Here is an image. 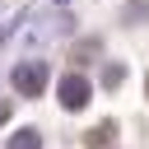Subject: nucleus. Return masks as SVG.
Returning <instances> with one entry per match:
<instances>
[{
  "instance_id": "obj_1",
  "label": "nucleus",
  "mask_w": 149,
  "mask_h": 149,
  "mask_svg": "<svg viewBox=\"0 0 149 149\" xmlns=\"http://www.w3.org/2000/svg\"><path fill=\"white\" fill-rule=\"evenodd\" d=\"M14 88H19L23 98H37V93L47 88V65H42V61H19V65H14Z\"/></svg>"
},
{
  "instance_id": "obj_2",
  "label": "nucleus",
  "mask_w": 149,
  "mask_h": 149,
  "mask_svg": "<svg viewBox=\"0 0 149 149\" xmlns=\"http://www.w3.org/2000/svg\"><path fill=\"white\" fill-rule=\"evenodd\" d=\"M84 102H88V79L84 74H65L61 79V107L65 112H79Z\"/></svg>"
},
{
  "instance_id": "obj_3",
  "label": "nucleus",
  "mask_w": 149,
  "mask_h": 149,
  "mask_svg": "<svg viewBox=\"0 0 149 149\" xmlns=\"http://www.w3.org/2000/svg\"><path fill=\"white\" fill-rule=\"evenodd\" d=\"M9 149H42V135H37V130H19V135L9 140Z\"/></svg>"
},
{
  "instance_id": "obj_4",
  "label": "nucleus",
  "mask_w": 149,
  "mask_h": 149,
  "mask_svg": "<svg viewBox=\"0 0 149 149\" xmlns=\"http://www.w3.org/2000/svg\"><path fill=\"white\" fill-rule=\"evenodd\" d=\"M0 121H9V102L5 98H0Z\"/></svg>"
},
{
  "instance_id": "obj_5",
  "label": "nucleus",
  "mask_w": 149,
  "mask_h": 149,
  "mask_svg": "<svg viewBox=\"0 0 149 149\" xmlns=\"http://www.w3.org/2000/svg\"><path fill=\"white\" fill-rule=\"evenodd\" d=\"M56 5H70V0H56Z\"/></svg>"
}]
</instances>
